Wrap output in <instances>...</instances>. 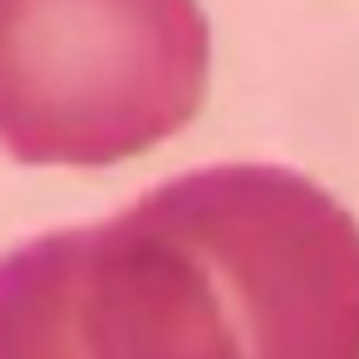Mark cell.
Returning <instances> with one entry per match:
<instances>
[{
	"label": "cell",
	"instance_id": "6da1fadb",
	"mask_svg": "<svg viewBox=\"0 0 359 359\" xmlns=\"http://www.w3.org/2000/svg\"><path fill=\"white\" fill-rule=\"evenodd\" d=\"M212 74L197 0H0V148L109 168L182 133Z\"/></svg>",
	"mask_w": 359,
	"mask_h": 359
},
{
	"label": "cell",
	"instance_id": "7a4b0ae2",
	"mask_svg": "<svg viewBox=\"0 0 359 359\" xmlns=\"http://www.w3.org/2000/svg\"><path fill=\"white\" fill-rule=\"evenodd\" d=\"M0 359H246L207 251L163 187L0 256Z\"/></svg>",
	"mask_w": 359,
	"mask_h": 359
}]
</instances>
